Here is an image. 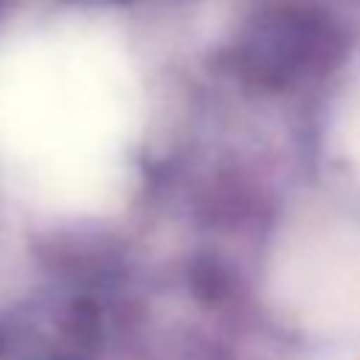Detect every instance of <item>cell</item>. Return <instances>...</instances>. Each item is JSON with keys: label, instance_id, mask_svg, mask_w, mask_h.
<instances>
[{"label": "cell", "instance_id": "obj_1", "mask_svg": "<svg viewBox=\"0 0 360 360\" xmlns=\"http://www.w3.org/2000/svg\"><path fill=\"white\" fill-rule=\"evenodd\" d=\"M326 45V28L304 14H273L259 25V34L248 45V62L262 79L284 82L292 73L321 59Z\"/></svg>", "mask_w": 360, "mask_h": 360}]
</instances>
